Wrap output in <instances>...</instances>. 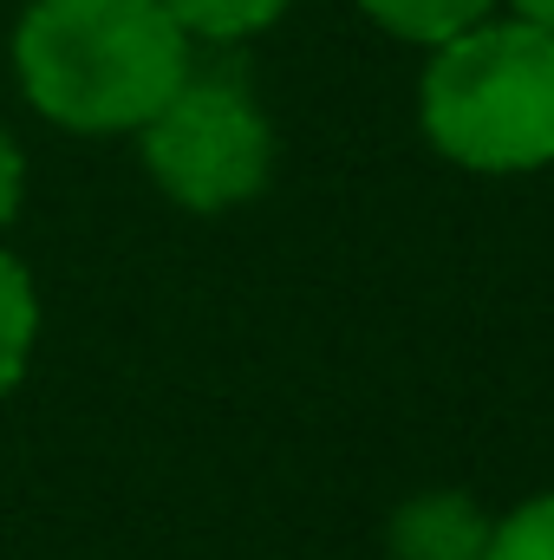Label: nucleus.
I'll use <instances>...</instances> for the list:
<instances>
[{"instance_id":"3","label":"nucleus","mask_w":554,"mask_h":560,"mask_svg":"<svg viewBox=\"0 0 554 560\" xmlns=\"http://www.w3.org/2000/svg\"><path fill=\"white\" fill-rule=\"evenodd\" d=\"M150 183L189 209V215H222L242 209L268 189L275 176V125L249 98L242 79L222 72H189L157 118L138 131Z\"/></svg>"},{"instance_id":"4","label":"nucleus","mask_w":554,"mask_h":560,"mask_svg":"<svg viewBox=\"0 0 554 560\" xmlns=\"http://www.w3.org/2000/svg\"><path fill=\"white\" fill-rule=\"evenodd\" d=\"M392 560H483L489 555V515L463 489H430L392 509L385 522Z\"/></svg>"},{"instance_id":"2","label":"nucleus","mask_w":554,"mask_h":560,"mask_svg":"<svg viewBox=\"0 0 554 560\" xmlns=\"http://www.w3.org/2000/svg\"><path fill=\"white\" fill-rule=\"evenodd\" d=\"M417 125L437 156L476 176H529L554 163V33L529 20H476L430 46Z\"/></svg>"},{"instance_id":"1","label":"nucleus","mask_w":554,"mask_h":560,"mask_svg":"<svg viewBox=\"0 0 554 560\" xmlns=\"http://www.w3.org/2000/svg\"><path fill=\"white\" fill-rule=\"evenodd\" d=\"M13 79L46 125L118 138L189 79V33L163 0H33L13 26Z\"/></svg>"},{"instance_id":"9","label":"nucleus","mask_w":554,"mask_h":560,"mask_svg":"<svg viewBox=\"0 0 554 560\" xmlns=\"http://www.w3.org/2000/svg\"><path fill=\"white\" fill-rule=\"evenodd\" d=\"M20 196H26V156H20L13 131L0 125V229L20 215Z\"/></svg>"},{"instance_id":"10","label":"nucleus","mask_w":554,"mask_h":560,"mask_svg":"<svg viewBox=\"0 0 554 560\" xmlns=\"http://www.w3.org/2000/svg\"><path fill=\"white\" fill-rule=\"evenodd\" d=\"M509 7H516V20H529V26L554 33V0H509Z\"/></svg>"},{"instance_id":"6","label":"nucleus","mask_w":554,"mask_h":560,"mask_svg":"<svg viewBox=\"0 0 554 560\" xmlns=\"http://www.w3.org/2000/svg\"><path fill=\"white\" fill-rule=\"evenodd\" d=\"M366 20H379L392 39H412V46H443L457 39L463 26L489 20L496 0H359Z\"/></svg>"},{"instance_id":"5","label":"nucleus","mask_w":554,"mask_h":560,"mask_svg":"<svg viewBox=\"0 0 554 560\" xmlns=\"http://www.w3.org/2000/svg\"><path fill=\"white\" fill-rule=\"evenodd\" d=\"M33 346H39V287H33L20 255L0 248V398L20 392Z\"/></svg>"},{"instance_id":"7","label":"nucleus","mask_w":554,"mask_h":560,"mask_svg":"<svg viewBox=\"0 0 554 560\" xmlns=\"http://www.w3.org/2000/svg\"><path fill=\"white\" fill-rule=\"evenodd\" d=\"M163 13H170L189 39H216V46H229V39H255V33H268L280 13H287V0H163Z\"/></svg>"},{"instance_id":"8","label":"nucleus","mask_w":554,"mask_h":560,"mask_svg":"<svg viewBox=\"0 0 554 560\" xmlns=\"http://www.w3.org/2000/svg\"><path fill=\"white\" fill-rule=\"evenodd\" d=\"M483 560H554V495H535L489 522V555Z\"/></svg>"}]
</instances>
